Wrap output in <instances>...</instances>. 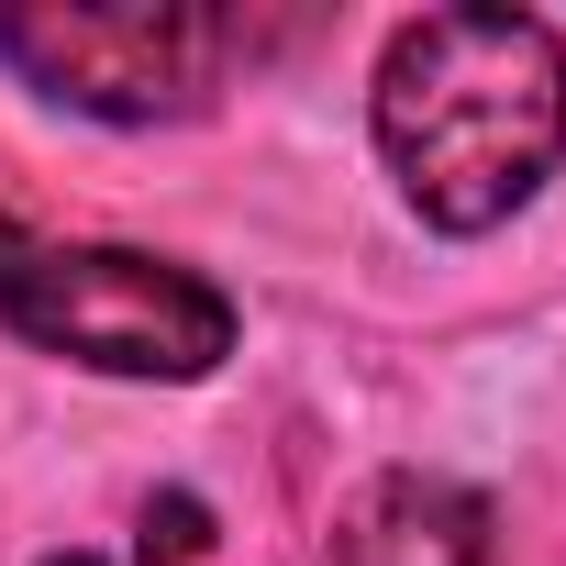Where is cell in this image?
I'll use <instances>...</instances> for the list:
<instances>
[{"label": "cell", "instance_id": "6da1fadb", "mask_svg": "<svg viewBox=\"0 0 566 566\" xmlns=\"http://www.w3.org/2000/svg\"><path fill=\"white\" fill-rule=\"evenodd\" d=\"M367 123L433 233H500L566 156V34L544 12H411L378 45Z\"/></svg>", "mask_w": 566, "mask_h": 566}, {"label": "cell", "instance_id": "7a4b0ae2", "mask_svg": "<svg viewBox=\"0 0 566 566\" xmlns=\"http://www.w3.org/2000/svg\"><path fill=\"white\" fill-rule=\"evenodd\" d=\"M0 323L34 356L90 367V378H156L189 389L233 356V301L200 266L145 255V244H78L0 211Z\"/></svg>", "mask_w": 566, "mask_h": 566}, {"label": "cell", "instance_id": "3957f363", "mask_svg": "<svg viewBox=\"0 0 566 566\" xmlns=\"http://www.w3.org/2000/svg\"><path fill=\"white\" fill-rule=\"evenodd\" d=\"M266 45H290V23L211 12V0H12L0 12V67L90 123H189Z\"/></svg>", "mask_w": 566, "mask_h": 566}, {"label": "cell", "instance_id": "277c9868", "mask_svg": "<svg viewBox=\"0 0 566 566\" xmlns=\"http://www.w3.org/2000/svg\"><path fill=\"white\" fill-rule=\"evenodd\" d=\"M500 555V511L444 478V467H389L345 500L323 566H489Z\"/></svg>", "mask_w": 566, "mask_h": 566}, {"label": "cell", "instance_id": "5b68a950", "mask_svg": "<svg viewBox=\"0 0 566 566\" xmlns=\"http://www.w3.org/2000/svg\"><path fill=\"white\" fill-rule=\"evenodd\" d=\"M145 566H189V555H211V511L189 500V489H167V500H145V544H134Z\"/></svg>", "mask_w": 566, "mask_h": 566}, {"label": "cell", "instance_id": "8992f818", "mask_svg": "<svg viewBox=\"0 0 566 566\" xmlns=\"http://www.w3.org/2000/svg\"><path fill=\"white\" fill-rule=\"evenodd\" d=\"M45 566H101V555H45Z\"/></svg>", "mask_w": 566, "mask_h": 566}]
</instances>
